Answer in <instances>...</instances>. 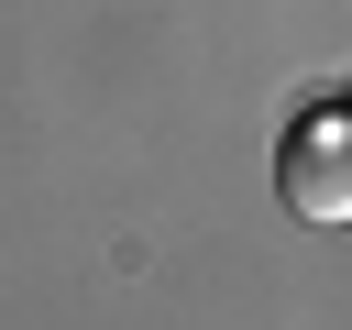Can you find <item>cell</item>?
I'll use <instances>...</instances> for the list:
<instances>
[{
    "label": "cell",
    "mask_w": 352,
    "mask_h": 330,
    "mask_svg": "<svg viewBox=\"0 0 352 330\" xmlns=\"http://www.w3.org/2000/svg\"><path fill=\"white\" fill-rule=\"evenodd\" d=\"M275 187H286V209L297 220H352V99H308L297 121H286V143H275Z\"/></svg>",
    "instance_id": "obj_1"
}]
</instances>
